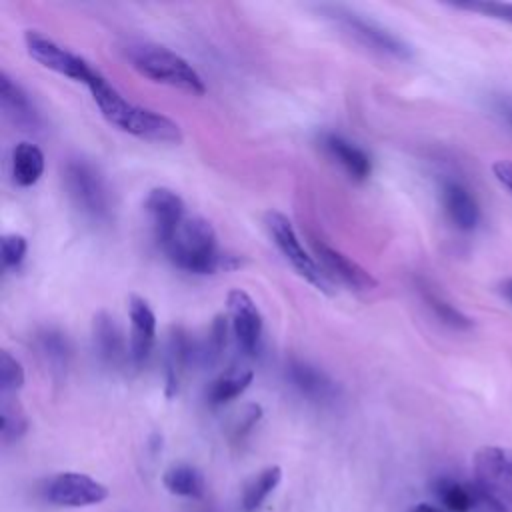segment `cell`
<instances>
[{"label":"cell","mask_w":512,"mask_h":512,"mask_svg":"<svg viewBox=\"0 0 512 512\" xmlns=\"http://www.w3.org/2000/svg\"><path fill=\"white\" fill-rule=\"evenodd\" d=\"M286 374H288V380L292 382V386L302 396H306L314 402L332 400L336 396V384L330 380V376L308 362L292 360L288 364Z\"/></svg>","instance_id":"ac0fdd59"},{"label":"cell","mask_w":512,"mask_h":512,"mask_svg":"<svg viewBox=\"0 0 512 512\" xmlns=\"http://www.w3.org/2000/svg\"><path fill=\"white\" fill-rule=\"evenodd\" d=\"M228 318L234 338L242 352L254 354L262 338V314L252 296L240 288H234L226 296Z\"/></svg>","instance_id":"30bf717a"},{"label":"cell","mask_w":512,"mask_h":512,"mask_svg":"<svg viewBox=\"0 0 512 512\" xmlns=\"http://www.w3.org/2000/svg\"><path fill=\"white\" fill-rule=\"evenodd\" d=\"M310 246L314 250V256L318 258L320 268L324 270V274H332L336 276L342 284H346L352 290L358 292H368L376 288V278L362 268L358 262H354L352 258H348L346 254H342L340 250L328 246L326 242L318 240V238H310Z\"/></svg>","instance_id":"8fae6325"},{"label":"cell","mask_w":512,"mask_h":512,"mask_svg":"<svg viewBox=\"0 0 512 512\" xmlns=\"http://www.w3.org/2000/svg\"><path fill=\"white\" fill-rule=\"evenodd\" d=\"M64 182L72 202L90 220L110 216V194L102 174L84 158H74L64 168Z\"/></svg>","instance_id":"5b68a950"},{"label":"cell","mask_w":512,"mask_h":512,"mask_svg":"<svg viewBox=\"0 0 512 512\" xmlns=\"http://www.w3.org/2000/svg\"><path fill=\"white\" fill-rule=\"evenodd\" d=\"M162 482L166 490L176 496H186V498L204 496V478L194 466L174 464L164 472Z\"/></svg>","instance_id":"603a6c76"},{"label":"cell","mask_w":512,"mask_h":512,"mask_svg":"<svg viewBox=\"0 0 512 512\" xmlns=\"http://www.w3.org/2000/svg\"><path fill=\"white\" fill-rule=\"evenodd\" d=\"M320 146L324 148V152L334 160L338 162L346 174L352 178V180H366L372 172V160L370 156L360 148L356 146L354 142L346 140L344 136L340 134H334V132H324L320 136Z\"/></svg>","instance_id":"2e32d148"},{"label":"cell","mask_w":512,"mask_h":512,"mask_svg":"<svg viewBox=\"0 0 512 512\" xmlns=\"http://www.w3.org/2000/svg\"><path fill=\"white\" fill-rule=\"evenodd\" d=\"M162 250L176 268L190 274H212L240 266L234 256L218 250L216 230L202 216H186Z\"/></svg>","instance_id":"7a4b0ae2"},{"label":"cell","mask_w":512,"mask_h":512,"mask_svg":"<svg viewBox=\"0 0 512 512\" xmlns=\"http://www.w3.org/2000/svg\"><path fill=\"white\" fill-rule=\"evenodd\" d=\"M100 114L118 130L148 142H182L180 126L168 116L126 100L100 72L86 86Z\"/></svg>","instance_id":"6da1fadb"},{"label":"cell","mask_w":512,"mask_h":512,"mask_svg":"<svg viewBox=\"0 0 512 512\" xmlns=\"http://www.w3.org/2000/svg\"><path fill=\"white\" fill-rule=\"evenodd\" d=\"M92 344L98 360L110 368H118L130 360V346L124 342V334L108 312H98L92 322Z\"/></svg>","instance_id":"5bb4252c"},{"label":"cell","mask_w":512,"mask_h":512,"mask_svg":"<svg viewBox=\"0 0 512 512\" xmlns=\"http://www.w3.org/2000/svg\"><path fill=\"white\" fill-rule=\"evenodd\" d=\"M36 348L44 362L50 366V370L64 372L68 368L72 346L64 332L56 328H44L42 332L36 334Z\"/></svg>","instance_id":"ffe728a7"},{"label":"cell","mask_w":512,"mask_h":512,"mask_svg":"<svg viewBox=\"0 0 512 512\" xmlns=\"http://www.w3.org/2000/svg\"><path fill=\"white\" fill-rule=\"evenodd\" d=\"M502 292H504V296L512 302V278H508V280L502 282Z\"/></svg>","instance_id":"836d02e7"},{"label":"cell","mask_w":512,"mask_h":512,"mask_svg":"<svg viewBox=\"0 0 512 512\" xmlns=\"http://www.w3.org/2000/svg\"><path fill=\"white\" fill-rule=\"evenodd\" d=\"M24 44L28 54L42 64L48 70H54L70 80L82 82L84 86L98 74L96 68H92L82 56L70 52L68 48L54 42L50 36L38 32V30H26L24 32Z\"/></svg>","instance_id":"ba28073f"},{"label":"cell","mask_w":512,"mask_h":512,"mask_svg":"<svg viewBox=\"0 0 512 512\" xmlns=\"http://www.w3.org/2000/svg\"><path fill=\"white\" fill-rule=\"evenodd\" d=\"M474 484L512 512V448L482 446L472 458Z\"/></svg>","instance_id":"52a82bcc"},{"label":"cell","mask_w":512,"mask_h":512,"mask_svg":"<svg viewBox=\"0 0 512 512\" xmlns=\"http://www.w3.org/2000/svg\"><path fill=\"white\" fill-rule=\"evenodd\" d=\"M282 480V468L280 466H268L254 474L242 488L240 506L244 512H256L262 502L274 492V488Z\"/></svg>","instance_id":"44dd1931"},{"label":"cell","mask_w":512,"mask_h":512,"mask_svg":"<svg viewBox=\"0 0 512 512\" xmlns=\"http://www.w3.org/2000/svg\"><path fill=\"white\" fill-rule=\"evenodd\" d=\"M128 318H130V360L134 364H144L152 352L156 340V316L150 304L132 294L128 298Z\"/></svg>","instance_id":"4fadbf2b"},{"label":"cell","mask_w":512,"mask_h":512,"mask_svg":"<svg viewBox=\"0 0 512 512\" xmlns=\"http://www.w3.org/2000/svg\"><path fill=\"white\" fill-rule=\"evenodd\" d=\"M440 198L448 220L462 232L476 228L480 220V208L472 192L458 180H444L440 188Z\"/></svg>","instance_id":"9a60e30c"},{"label":"cell","mask_w":512,"mask_h":512,"mask_svg":"<svg viewBox=\"0 0 512 512\" xmlns=\"http://www.w3.org/2000/svg\"><path fill=\"white\" fill-rule=\"evenodd\" d=\"M0 102L4 114L22 130H36L40 124V116L28 98V94L22 90L18 82H14L8 72H0Z\"/></svg>","instance_id":"e0dca14e"},{"label":"cell","mask_w":512,"mask_h":512,"mask_svg":"<svg viewBox=\"0 0 512 512\" xmlns=\"http://www.w3.org/2000/svg\"><path fill=\"white\" fill-rule=\"evenodd\" d=\"M26 250H28V244L22 234L12 232L2 236V264L6 268H16L24 260Z\"/></svg>","instance_id":"f1b7e54d"},{"label":"cell","mask_w":512,"mask_h":512,"mask_svg":"<svg viewBox=\"0 0 512 512\" xmlns=\"http://www.w3.org/2000/svg\"><path fill=\"white\" fill-rule=\"evenodd\" d=\"M46 498L56 506H94L108 498V488L86 474L62 472L50 480L46 488Z\"/></svg>","instance_id":"9c48e42d"},{"label":"cell","mask_w":512,"mask_h":512,"mask_svg":"<svg viewBox=\"0 0 512 512\" xmlns=\"http://www.w3.org/2000/svg\"><path fill=\"white\" fill-rule=\"evenodd\" d=\"M264 224L266 230L272 238V242L276 244V248L282 252V256L292 264V268L312 286H316L320 292H330V284L328 278L324 274V270L320 268V264L304 250L292 222L288 216H284L282 212H266L264 216Z\"/></svg>","instance_id":"8992f818"},{"label":"cell","mask_w":512,"mask_h":512,"mask_svg":"<svg viewBox=\"0 0 512 512\" xmlns=\"http://www.w3.org/2000/svg\"><path fill=\"white\" fill-rule=\"evenodd\" d=\"M320 10L326 14V18H330L340 28H344L360 44L392 58H400V60L412 58L410 44H406L400 36H396L382 24L374 22L372 18H366L364 14H358L356 10H350L340 4H322Z\"/></svg>","instance_id":"277c9868"},{"label":"cell","mask_w":512,"mask_h":512,"mask_svg":"<svg viewBox=\"0 0 512 512\" xmlns=\"http://www.w3.org/2000/svg\"><path fill=\"white\" fill-rule=\"evenodd\" d=\"M492 174L512 194V160H496L492 164Z\"/></svg>","instance_id":"1f68e13d"},{"label":"cell","mask_w":512,"mask_h":512,"mask_svg":"<svg viewBox=\"0 0 512 512\" xmlns=\"http://www.w3.org/2000/svg\"><path fill=\"white\" fill-rule=\"evenodd\" d=\"M474 510L472 512H508L500 502H496L492 496L482 492L474 482Z\"/></svg>","instance_id":"4dcf8cb0"},{"label":"cell","mask_w":512,"mask_h":512,"mask_svg":"<svg viewBox=\"0 0 512 512\" xmlns=\"http://www.w3.org/2000/svg\"><path fill=\"white\" fill-rule=\"evenodd\" d=\"M254 372L250 368H236L222 376H218L206 390V398L212 406L226 404L234 398H238L252 382Z\"/></svg>","instance_id":"7402d4cb"},{"label":"cell","mask_w":512,"mask_h":512,"mask_svg":"<svg viewBox=\"0 0 512 512\" xmlns=\"http://www.w3.org/2000/svg\"><path fill=\"white\" fill-rule=\"evenodd\" d=\"M434 494L446 512H472L474 510V486L462 484L452 478H438L434 482Z\"/></svg>","instance_id":"cb8c5ba5"},{"label":"cell","mask_w":512,"mask_h":512,"mask_svg":"<svg viewBox=\"0 0 512 512\" xmlns=\"http://www.w3.org/2000/svg\"><path fill=\"white\" fill-rule=\"evenodd\" d=\"M262 418V408L260 404H246L232 420V426H230V434L234 440H242L252 428L254 424Z\"/></svg>","instance_id":"f546056e"},{"label":"cell","mask_w":512,"mask_h":512,"mask_svg":"<svg viewBox=\"0 0 512 512\" xmlns=\"http://www.w3.org/2000/svg\"><path fill=\"white\" fill-rule=\"evenodd\" d=\"M24 384V368L22 364L8 352H0V390L2 396L18 392Z\"/></svg>","instance_id":"4316f807"},{"label":"cell","mask_w":512,"mask_h":512,"mask_svg":"<svg viewBox=\"0 0 512 512\" xmlns=\"http://www.w3.org/2000/svg\"><path fill=\"white\" fill-rule=\"evenodd\" d=\"M510 122H512V114H510Z\"/></svg>","instance_id":"e575fe53"},{"label":"cell","mask_w":512,"mask_h":512,"mask_svg":"<svg viewBox=\"0 0 512 512\" xmlns=\"http://www.w3.org/2000/svg\"><path fill=\"white\" fill-rule=\"evenodd\" d=\"M144 208L150 216L152 230H154V236L160 246H164L174 236V232L186 218L184 200L174 190L164 188V186L152 188L148 192V196L144 200Z\"/></svg>","instance_id":"7c38bea8"},{"label":"cell","mask_w":512,"mask_h":512,"mask_svg":"<svg viewBox=\"0 0 512 512\" xmlns=\"http://www.w3.org/2000/svg\"><path fill=\"white\" fill-rule=\"evenodd\" d=\"M0 418H2V438H4V442L18 440L28 428V420H26L24 410L20 408L18 402H12L8 396H2Z\"/></svg>","instance_id":"484cf974"},{"label":"cell","mask_w":512,"mask_h":512,"mask_svg":"<svg viewBox=\"0 0 512 512\" xmlns=\"http://www.w3.org/2000/svg\"><path fill=\"white\" fill-rule=\"evenodd\" d=\"M408 512H446L444 508H440V506H434V504H426V502H422V504H416L414 508H410Z\"/></svg>","instance_id":"d6a6232c"},{"label":"cell","mask_w":512,"mask_h":512,"mask_svg":"<svg viewBox=\"0 0 512 512\" xmlns=\"http://www.w3.org/2000/svg\"><path fill=\"white\" fill-rule=\"evenodd\" d=\"M126 58L138 74L150 78L152 82L180 88L190 94L206 92V84L196 68L186 58L166 46L136 42L126 48Z\"/></svg>","instance_id":"3957f363"},{"label":"cell","mask_w":512,"mask_h":512,"mask_svg":"<svg viewBox=\"0 0 512 512\" xmlns=\"http://www.w3.org/2000/svg\"><path fill=\"white\" fill-rule=\"evenodd\" d=\"M420 292H422V298L428 304V308L434 312V316L442 324H446V326H450L454 330H468V328H472V320L464 312H460L456 306H452L448 300L438 296L434 290H430L428 286H422Z\"/></svg>","instance_id":"d4e9b609"},{"label":"cell","mask_w":512,"mask_h":512,"mask_svg":"<svg viewBox=\"0 0 512 512\" xmlns=\"http://www.w3.org/2000/svg\"><path fill=\"white\" fill-rule=\"evenodd\" d=\"M10 170H12V180L18 186L28 188V186L36 184L40 180L42 172H44V154H42V150L32 142H18L12 148Z\"/></svg>","instance_id":"d6986e66"},{"label":"cell","mask_w":512,"mask_h":512,"mask_svg":"<svg viewBox=\"0 0 512 512\" xmlns=\"http://www.w3.org/2000/svg\"><path fill=\"white\" fill-rule=\"evenodd\" d=\"M452 8L476 12L506 24H512V4L510 2H488V0H472V2H448Z\"/></svg>","instance_id":"83f0119b"}]
</instances>
